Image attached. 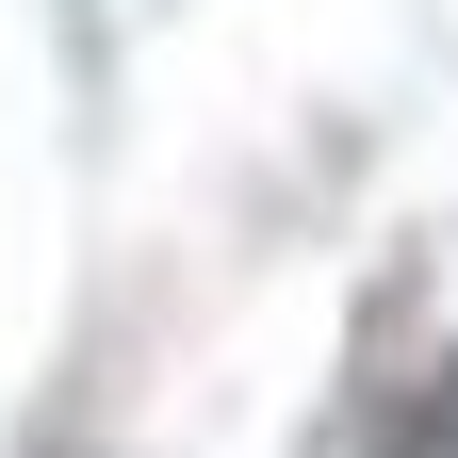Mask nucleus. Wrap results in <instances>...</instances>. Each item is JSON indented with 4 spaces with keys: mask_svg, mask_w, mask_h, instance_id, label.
Wrapping results in <instances>:
<instances>
[{
    "mask_svg": "<svg viewBox=\"0 0 458 458\" xmlns=\"http://www.w3.org/2000/svg\"><path fill=\"white\" fill-rule=\"evenodd\" d=\"M377 458H458V344L393 393V426H377Z\"/></svg>",
    "mask_w": 458,
    "mask_h": 458,
    "instance_id": "obj_1",
    "label": "nucleus"
}]
</instances>
